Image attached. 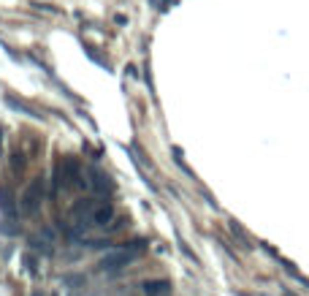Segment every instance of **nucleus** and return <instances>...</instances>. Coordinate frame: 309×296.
I'll return each instance as SVG.
<instances>
[{
    "instance_id": "nucleus-2",
    "label": "nucleus",
    "mask_w": 309,
    "mask_h": 296,
    "mask_svg": "<svg viewBox=\"0 0 309 296\" xmlns=\"http://www.w3.org/2000/svg\"><path fill=\"white\" fill-rule=\"evenodd\" d=\"M144 250V242H133L130 247H125V250H109L106 255L100 258L98 267L103 272H117V269H125V267H130L133 261H136V255Z\"/></svg>"
},
{
    "instance_id": "nucleus-11",
    "label": "nucleus",
    "mask_w": 309,
    "mask_h": 296,
    "mask_svg": "<svg viewBox=\"0 0 309 296\" xmlns=\"http://www.w3.org/2000/svg\"><path fill=\"white\" fill-rule=\"evenodd\" d=\"M285 296H296V293H290V291H288V293H285Z\"/></svg>"
},
{
    "instance_id": "nucleus-4",
    "label": "nucleus",
    "mask_w": 309,
    "mask_h": 296,
    "mask_svg": "<svg viewBox=\"0 0 309 296\" xmlns=\"http://www.w3.org/2000/svg\"><path fill=\"white\" fill-rule=\"evenodd\" d=\"M114 220V207L109 204V201H98L90 215V225H100V228H106V223Z\"/></svg>"
},
{
    "instance_id": "nucleus-9",
    "label": "nucleus",
    "mask_w": 309,
    "mask_h": 296,
    "mask_svg": "<svg viewBox=\"0 0 309 296\" xmlns=\"http://www.w3.org/2000/svg\"><path fill=\"white\" fill-rule=\"evenodd\" d=\"M25 264H27V269L33 272V275H38V267H36V261L30 258V255H25Z\"/></svg>"
},
{
    "instance_id": "nucleus-12",
    "label": "nucleus",
    "mask_w": 309,
    "mask_h": 296,
    "mask_svg": "<svg viewBox=\"0 0 309 296\" xmlns=\"http://www.w3.org/2000/svg\"><path fill=\"white\" fill-rule=\"evenodd\" d=\"M0 147H3V139H0Z\"/></svg>"
},
{
    "instance_id": "nucleus-10",
    "label": "nucleus",
    "mask_w": 309,
    "mask_h": 296,
    "mask_svg": "<svg viewBox=\"0 0 309 296\" xmlns=\"http://www.w3.org/2000/svg\"><path fill=\"white\" fill-rule=\"evenodd\" d=\"M30 296H44V293H41V291H33V293H30Z\"/></svg>"
},
{
    "instance_id": "nucleus-13",
    "label": "nucleus",
    "mask_w": 309,
    "mask_h": 296,
    "mask_svg": "<svg viewBox=\"0 0 309 296\" xmlns=\"http://www.w3.org/2000/svg\"><path fill=\"white\" fill-rule=\"evenodd\" d=\"M52 296H57V293H52Z\"/></svg>"
},
{
    "instance_id": "nucleus-8",
    "label": "nucleus",
    "mask_w": 309,
    "mask_h": 296,
    "mask_svg": "<svg viewBox=\"0 0 309 296\" xmlns=\"http://www.w3.org/2000/svg\"><path fill=\"white\" fill-rule=\"evenodd\" d=\"M11 169H14V174H19V171L25 169V155H22L19 150L11 152Z\"/></svg>"
},
{
    "instance_id": "nucleus-5",
    "label": "nucleus",
    "mask_w": 309,
    "mask_h": 296,
    "mask_svg": "<svg viewBox=\"0 0 309 296\" xmlns=\"http://www.w3.org/2000/svg\"><path fill=\"white\" fill-rule=\"evenodd\" d=\"M90 188L95 190V193H109L112 190V180H109V174L103 169H90Z\"/></svg>"
},
{
    "instance_id": "nucleus-6",
    "label": "nucleus",
    "mask_w": 309,
    "mask_h": 296,
    "mask_svg": "<svg viewBox=\"0 0 309 296\" xmlns=\"http://www.w3.org/2000/svg\"><path fill=\"white\" fill-rule=\"evenodd\" d=\"M0 209L6 212V220L17 217V204H14V193L9 188H0Z\"/></svg>"
},
{
    "instance_id": "nucleus-3",
    "label": "nucleus",
    "mask_w": 309,
    "mask_h": 296,
    "mask_svg": "<svg viewBox=\"0 0 309 296\" xmlns=\"http://www.w3.org/2000/svg\"><path fill=\"white\" fill-rule=\"evenodd\" d=\"M62 185H79V188H90V180H84L82 177V166H79L76 158H65L62 160Z\"/></svg>"
},
{
    "instance_id": "nucleus-1",
    "label": "nucleus",
    "mask_w": 309,
    "mask_h": 296,
    "mask_svg": "<svg viewBox=\"0 0 309 296\" xmlns=\"http://www.w3.org/2000/svg\"><path fill=\"white\" fill-rule=\"evenodd\" d=\"M44 199H46V180H44V177H36V180H30V185L22 190V196H19V212L25 215V217H33L38 209H41Z\"/></svg>"
},
{
    "instance_id": "nucleus-7",
    "label": "nucleus",
    "mask_w": 309,
    "mask_h": 296,
    "mask_svg": "<svg viewBox=\"0 0 309 296\" xmlns=\"http://www.w3.org/2000/svg\"><path fill=\"white\" fill-rule=\"evenodd\" d=\"M168 288H171L168 280H147L144 283V296H163V293H168Z\"/></svg>"
}]
</instances>
